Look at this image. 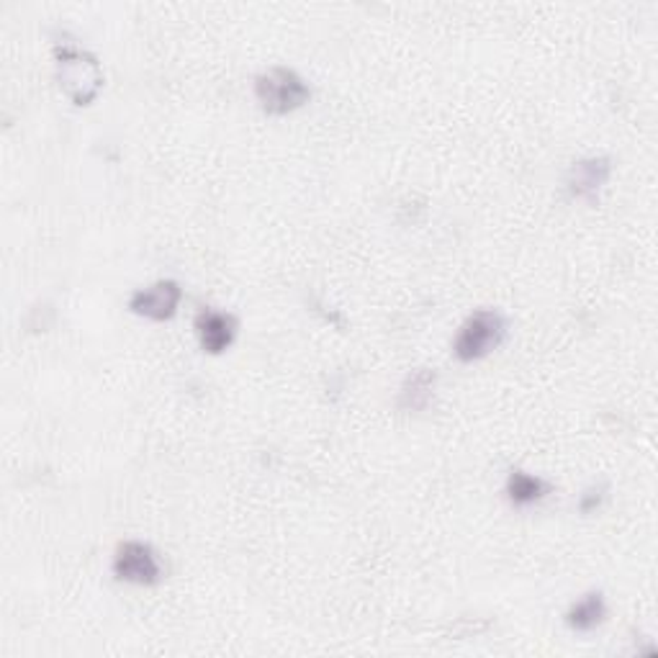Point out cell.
<instances>
[{
  "mask_svg": "<svg viewBox=\"0 0 658 658\" xmlns=\"http://www.w3.org/2000/svg\"><path fill=\"white\" fill-rule=\"evenodd\" d=\"M57 80L63 86L67 99L78 106H88L95 101L101 86H103V72L99 59L91 52L75 47V44L65 42L57 44Z\"/></svg>",
  "mask_w": 658,
  "mask_h": 658,
  "instance_id": "6da1fadb",
  "label": "cell"
},
{
  "mask_svg": "<svg viewBox=\"0 0 658 658\" xmlns=\"http://www.w3.org/2000/svg\"><path fill=\"white\" fill-rule=\"evenodd\" d=\"M504 332L507 321L502 314L494 309H478L461 325L453 342V353L463 363L478 361V358L489 355L504 340Z\"/></svg>",
  "mask_w": 658,
  "mask_h": 658,
  "instance_id": "7a4b0ae2",
  "label": "cell"
},
{
  "mask_svg": "<svg viewBox=\"0 0 658 658\" xmlns=\"http://www.w3.org/2000/svg\"><path fill=\"white\" fill-rule=\"evenodd\" d=\"M256 95L268 114H288L309 101V86L288 67H271L256 80Z\"/></svg>",
  "mask_w": 658,
  "mask_h": 658,
  "instance_id": "3957f363",
  "label": "cell"
},
{
  "mask_svg": "<svg viewBox=\"0 0 658 658\" xmlns=\"http://www.w3.org/2000/svg\"><path fill=\"white\" fill-rule=\"evenodd\" d=\"M114 574L116 579L129 581V585L149 587L162 579V564L147 543L126 541L116 548Z\"/></svg>",
  "mask_w": 658,
  "mask_h": 658,
  "instance_id": "277c9868",
  "label": "cell"
},
{
  "mask_svg": "<svg viewBox=\"0 0 658 658\" xmlns=\"http://www.w3.org/2000/svg\"><path fill=\"white\" fill-rule=\"evenodd\" d=\"M183 291L175 281H157L147 288H137L129 298V309L139 317L162 321L170 319L178 311Z\"/></svg>",
  "mask_w": 658,
  "mask_h": 658,
  "instance_id": "5b68a950",
  "label": "cell"
},
{
  "mask_svg": "<svg viewBox=\"0 0 658 658\" xmlns=\"http://www.w3.org/2000/svg\"><path fill=\"white\" fill-rule=\"evenodd\" d=\"M610 170L612 168L608 157H587V160L574 162L566 175V189L574 198L594 204L597 196H600V191L604 189V183H608Z\"/></svg>",
  "mask_w": 658,
  "mask_h": 658,
  "instance_id": "8992f818",
  "label": "cell"
},
{
  "mask_svg": "<svg viewBox=\"0 0 658 658\" xmlns=\"http://www.w3.org/2000/svg\"><path fill=\"white\" fill-rule=\"evenodd\" d=\"M196 334L201 348H204L206 353L219 355L231 345V342H235L237 321L231 314L216 311L212 306H206V309H201L196 317Z\"/></svg>",
  "mask_w": 658,
  "mask_h": 658,
  "instance_id": "52a82bcc",
  "label": "cell"
},
{
  "mask_svg": "<svg viewBox=\"0 0 658 658\" xmlns=\"http://www.w3.org/2000/svg\"><path fill=\"white\" fill-rule=\"evenodd\" d=\"M435 381H438V376L430 368L411 371L399 392V407L404 411L428 409L432 404V396H435Z\"/></svg>",
  "mask_w": 658,
  "mask_h": 658,
  "instance_id": "ba28073f",
  "label": "cell"
},
{
  "mask_svg": "<svg viewBox=\"0 0 658 658\" xmlns=\"http://www.w3.org/2000/svg\"><path fill=\"white\" fill-rule=\"evenodd\" d=\"M604 615H608L604 594L602 592H589V594L581 597V600L576 602L571 610L566 612V623H568V627H571V631L589 633L602 623Z\"/></svg>",
  "mask_w": 658,
  "mask_h": 658,
  "instance_id": "9c48e42d",
  "label": "cell"
},
{
  "mask_svg": "<svg viewBox=\"0 0 658 658\" xmlns=\"http://www.w3.org/2000/svg\"><path fill=\"white\" fill-rule=\"evenodd\" d=\"M545 494H548V484L541 476L525 474V470H512L510 478H507V497H510L512 504H535L541 502Z\"/></svg>",
  "mask_w": 658,
  "mask_h": 658,
  "instance_id": "30bf717a",
  "label": "cell"
},
{
  "mask_svg": "<svg viewBox=\"0 0 658 658\" xmlns=\"http://www.w3.org/2000/svg\"><path fill=\"white\" fill-rule=\"evenodd\" d=\"M604 486H592V489H587L585 494H581V499H579V510L581 512H594L597 507L602 504V499H604Z\"/></svg>",
  "mask_w": 658,
  "mask_h": 658,
  "instance_id": "8fae6325",
  "label": "cell"
}]
</instances>
